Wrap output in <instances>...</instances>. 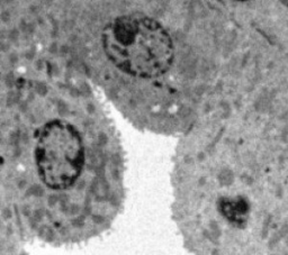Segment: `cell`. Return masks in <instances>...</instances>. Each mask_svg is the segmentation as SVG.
I'll return each instance as SVG.
<instances>
[{
    "label": "cell",
    "instance_id": "1",
    "mask_svg": "<svg viewBox=\"0 0 288 255\" xmlns=\"http://www.w3.org/2000/svg\"><path fill=\"white\" fill-rule=\"evenodd\" d=\"M101 44L119 71L137 79L166 74L174 60L173 41L158 20L142 14L116 17L105 26Z\"/></svg>",
    "mask_w": 288,
    "mask_h": 255
},
{
    "label": "cell",
    "instance_id": "2",
    "mask_svg": "<svg viewBox=\"0 0 288 255\" xmlns=\"http://www.w3.org/2000/svg\"><path fill=\"white\" fill-rule=\"evenodd\" d=\"M27 138L35 177L46 190L59 194L81 184L89 155L77 124L62 117L46 118Z\"/></svg>",
    "mask_w": 288,
    "mask_h": 255
},
{
    "label": "cell",
    "instance_id": "3",
    "mask_svg": "<svg viewBox=\"0 0 288 255\" xmlns=\"http://www.w3.org/2000/svg\"><path fill=\"white\" fill-rule=\"evenodd\" d=\"M282 4H285V5L288 7V0H282Z\"/></svg>",
    "mask_w": 288,
    "mask_h": 255
},
{
    "label": "cell",
    "instance_id": "4",
    "mask_svg": "<svg viewBox=\"0 0 288 255\" xmlns=\"http://www.w3.org/2000/svg\"><path fill=\"white\" fill-rule=\"evenodd\" d=\"M235 1H247V0H235Z\"/></svg>",
    "mask_w": 288,
    "mask_h": 255
}]
</instances>
